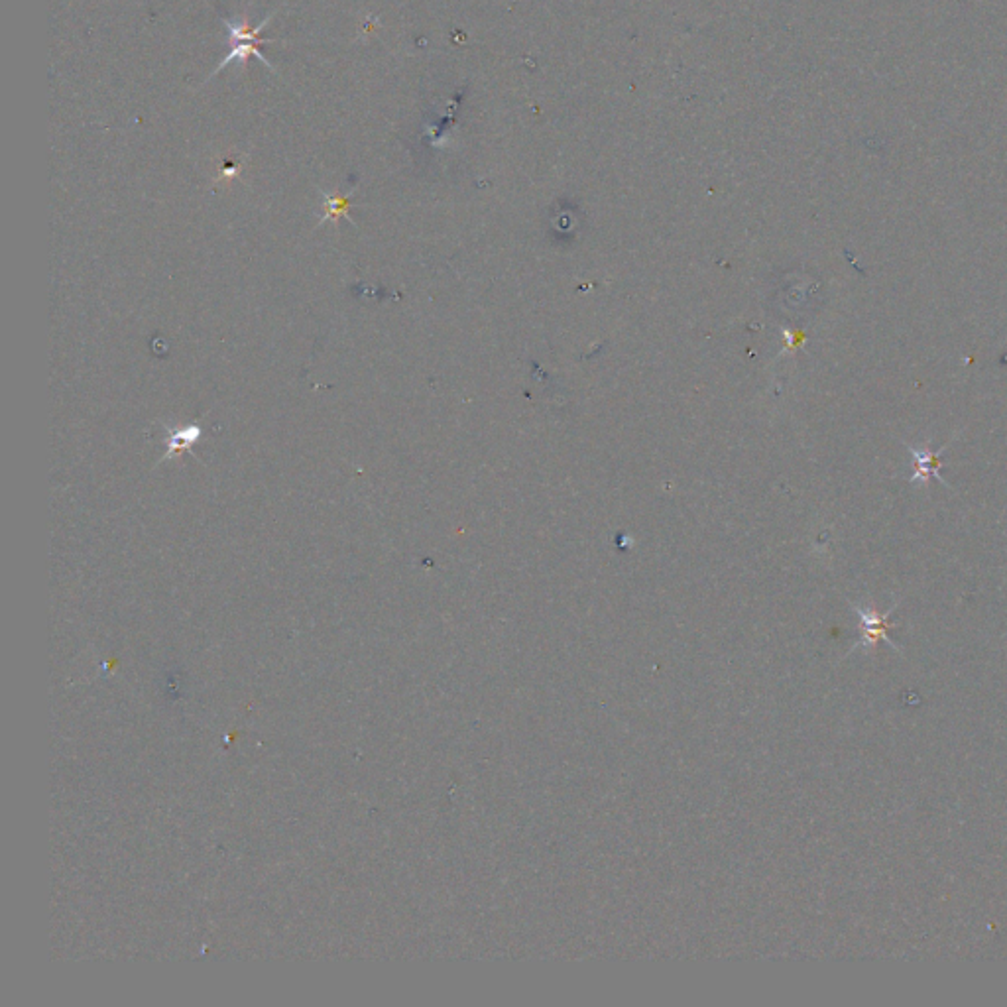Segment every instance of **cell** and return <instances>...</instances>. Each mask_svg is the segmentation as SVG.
Returning <instances> with one entry per match:
<instances>
[{"label": "cell", "instance_id": "obj_4", "mask_svg": "<svg viewBox=\"0 0 1007 1007\" xmlns=\"http://www.w3.org/2000/svg\"><path fill=\"white\" fill-rule=\"evenodd\" d=\"M199 433H201V429H199V427H183V429L174 431V435H172V439H170V443H168V449H170L168 459L178 457L179 453H183V451H185V447H187L189 443H193V441L199 437Z\"/></svg>", "mask_w": 1007, "mask_h": 1007}, {"label": "cell", "instance_id": "obj_5", "mask_svg": "<svg viewBox=\"0 0 1007 1007\" xmlns=\"http://www.w3.org/2000/svg\"><path fill=\"white\" fill-rule=\"evenodd\" d=\"M325 209H327L325 219H329V217H337L339 213H345V211H347V199H339V197H329V195H325Z\"/></svg>", "mask_w": 1007, "mask_h": 1007}, {"label": "cell", "instance_id": "obj_3", "mask_svg": "<svg viewBox=\"0 0 1007 1007\" xmlns=\"http://www.w3.org/2000/svg\"><path fill=\"white\" fill-rule=\"evenodd\" d=\"M909 451H911V455L915 459V467H917V471H915L913 478H911L913 482H921V480H927L931 476H935L939 482H945L943 476L939 474V469L943 467L941 465L943 451L941 453H929V451H919V449H913V447Z\"/></svg>", "mask_w": 1007, "mask_h": 1007}, {"label": "cell", "instance_id": "obj_1", "mask_svg": "<svg viewBox=\"0 0 1007 1007\" xmlns=\"http://www.w3.org/2000/svg\"><path fill=\"white\" fill-rule=\"evenodd\" d=\"M274 14H276V12H272L268 18H264V20H262L256 28H252V26L248 24V18H246V16H242L238 22L237 20H223V24H225V26H227V30H229V48H231V52H229V56H227L225 60L221 61V63L217 65V69L211 73V79H213L219 71H223L225 67H229L233 61H238V63L244 67L250 56H252V58H258L264 67H268L270 71H274V65L270 63V60H266V58H264V54L260 52V46H262V44H272V42H276V40H272V38H268V40H266V38H262V36H260V32H262V30H264L270 22H272Z\"/></svg>", "mask_w": 1007, "mask_h": 1007}, {"label": "cell", "instance_id": "obj_2", "mask_svg": "<svg viewBox=\"0 0 1007 1007\" xmlns=\"http://www.w3.org/2000/svg\"><path fill=\"white\" fill-rule=\"evenodd\" d=\"M854 608H856V612H858V616H860V634H862V638H860V642H858V646H856L854 650L864 648V650H868V652H870V650H874L880 642H886L891 650L901 652V648H899V646H897V644L889 638V630H891V626H893V624H891V614H893V610L897 608V604H893V606L889 608L888 612H878V610H876V608H872V606H866V608H862V606H854Z\"/></svg>", "mask_w": 1007, "mask_h": 1007}]
</instances>
